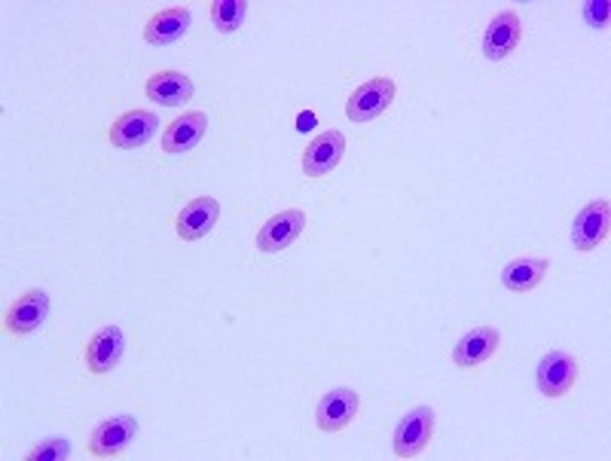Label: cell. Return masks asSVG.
I'll use <instances>...</instances> for the list:
<instances>
[{
	"mask_svg": "<svg viewBox=\"0 0 611 461\" xmlns=\"http://www.w3.org/2000/svg\"><path fill=\"white\" fill-rule=\"evenodd\" d=\"M535 380L544 397H563L575 388L578 380V361L569 352H550L544 354L542 364L535 370Z\"/></svg>",
	"mask_w": 611,
	"mask_h": 461,
	"instance_id": "6",
	"label": "cell"
},
{
	"mask_svg": "<svg viewBox=\"0 0 611 461\" xmlns=\"http://www.w3.org/2000/svg\"><path fill=\"white\" fill-rule=\"evenodd\" d=\"M587 22L593 28H605L609 25V0H593L585 7Z\"/></svg>",
	"mask_w": 611,
	"mask_h": 461,
	"instance_id": "21",
	"label": "cell"
},
{
	"mask_svg": "<svg viewBox=\"0 0 611 461\" xmlns=\"http://www.w3.org/2000/svg\"><path fill=\"white\" fill-rule=\"evenodd\" d=\"M432 435H435V409L425 407V404L413 407L394 431V455L416 459L422 449L432 443Z\"/></svg>",
	"mask_w": 611,
	"mask_h": 461,
	"instance_id": "1",
	"label": "cell"
},
{
	"mask_svg": "<svg viewBox=\"0 0 611 461\" xmlns=\"http://www.w3.org/2000/svg\"><path fill=\"white\" fill-rule=\"evenodd\" d=\"M218 218V199H211V196H196V199H190V202L181 208V215H177L175 220V230L184 242H199V239H205L208 232L215 230Z\"/></svg>",
	"mask_w": 611,
	"mask_h": 461,
	"instance_id": "8",
	"label": "cell"
},
{
	"mask_svg": "<svg viewBox=\"0 0 611 461\" xmlns=\"http://www.w3.org/2000/svg\"><path fill=\"white\" fill-rule=\"evenodd\" d=\"M46 318H50V297H46V290L34 287V290H25L22 297L13 299V306L7 309V318H3V330L10 337H28L34 330H41Z\"/></svg>",
	"mask_w": 611,
	"mask_h": 461,
	"instance_id": "2",
	"label": "cell"
},
{
	"mask_svg": "<svg viewBox=\"0 0 611 461\" xmlns=\"http://www.w3.org/2000/svg\"><path fill=\"white\" fill-rule=\"evenodd\" d=\"M205 129H208V117L205 113H184L165 125L163 132V150L165 153H187L199 141H203Z\"/></svg>",
	"mask_w": 611,
	"mask_h": 461,
	"instance_id": "17",
	"label": "cell"
},
{
	"mask_svg": "<svg viewBox=\"0 0 611 461\" xmlns=\"http://www.w3.org/2000/svg\"><path fill=\"white\" fill-rule=\"evenodd\" d=\"M144 92L160 108H184L193 98V80L177 70H160L144 83Z\"/></svg>",
	"mask_w": 611,
	"mask_h": 461,
	"instance_id": "14",
	"label": "cell"
},
{
	"mask_svg": "<svg viewBox=\"0 0 611 461\" xmlns=\"http://www.w3.org/2000/svg\"><path fill=\"white\" fill-rule=\"evenodd\" d=\"M303 227H306V211H299V208L282 211L263 223V230L258 232V248L263 254H282L285 248L297 242Z\"/></svg>",
	"mask_w": 611,
	"mask_h": 461,
	"instance_id": "9",
	"label": "cell"
},
{
	"mask_svg": "<svg viewBox=\"0 0 611 461\" xmlns=\"http://www.w3.org/2000/svg\"><path fill=\"white\" fill-rule=\"evenodd\" d=\"M394 98V80L389 77H373V80L361 83L354 89L349 101H346V117L352 122H370L382 117Z\"/></svg>",
	"mask_w": 611,
	"mask_h": 461,
	"instance_id": "3",
	"label": "cell"
},
{
	"mask_svg": "<svg viewBox=\"0 0 611 461\" xmlns=\"http://www.w3.org/2000/svg\"><path fill=\"white\" fill-rule=\"evenodd\" d=\"M550 270V260H535V257H520L511 260L502 270V285L514 294H526L544 282V272Z\"/></svg>",
	"mask_w": 611,
	"mask_h": 461,
	"instance_id": "18",
	"label": "cell"
},
{
	"mask_svg": "<svg viewBox=\"0 0 611 461\" xmlns=\"http://www.w3.org/2000/svg\"><path fill=\"white\" fill-rule=\"evenodd\" d=\"M126 354V337L120 327H101L86 345V366L92 376H108L113 366L120 364Z\"/></svg>",
	"mask_w": 611,
	"mask_h": 461,
	"instance_id": "11",
	"label": "cell"
},
{
	"mask_svg": "<svg viewBox=\"0 0 611 461\" xmlns=\"http://www.w3.org/2000/svg\"><path fill=\"white\" fill-rule=\"evenodd\" d=\"M190 28V10L187 7H172L163 13L150 15L144 25V41L150 46H168V43L181 41Z\"/></svg>",
	"mask_w": 611,
	"mask_h": 461,
	"instance_id": "16",
	"label": "cell"
},
{
	"mask_svg": "<svg viewBox=\"0 0 611 461\" xmlns=\"http://www.w3.org/2000/svg\"><path fill=\"white\" fill-rule=\"evenodd\" d=\"M523 25H520V15L516 13H499L489 22L487 34H483V55L489 62H502L508 55L514 53L516 43H520Z\"/></svg>",
	"mask_w": 611,
	"mask_h": 461,
	"instance_id": "13",
	"label": "cell"
},
{
	"mask_svg": "<svg viewBox=\"0 0 611 461\" xmlns=\"http://www.w3.org/2000/svg\"><path fill=\"white\" fill-rule=\"evenodd\" d=\"M244 13H248L244 0H215L211 3V22L220 34H232L244 22Z\"/></svg>",
	"mask_w": 611,
	"mask_h": 461,
	"instance_id": "19",
	"label": "cell"
},
{
	"mask_svg": "<svg viewBox=\"0 0 611 461\" xmlns=\"http://www.w3.org/2000/svg\"><path fill=\"white\" fill-rule=\"evenodd\" d=\"M342 153H346V138L342 132H325V135H315L313 144L303 153V175L306 177H321L327 172H334L340 165Z\"/></svg>",
	"mask_w": 611,
	"mask_h": 461,
	"instance_id": "12",
	"label": "cell"
},
{
	"mask_svg": "<svg viewBox=\"0 0 611 461\" xmlns=\"http://www.w3.org/2000/svg\"><path fill=\"white\" fill-rule=\"evenodd\" d=\"M358 407H361V397H358L352 388H334V392H327L325 397L318 400L315 425H318L325 435H337V431L352 425V419L358 416Z\"/></svg>",
	"mask_w": 611,
	"mask_h": 461,
	"instance_id": "5",
	"label": "cell"
},
{
	"mask_svg": "<svg viewBox=\"0 0 611 461\" xmlns=\"http://www.w3.org/2000/svg\"><path fill=\"white\" fill-rule=\"evenodd\" d=\"M138 435V419L132 416H113V419H105L101 425H96V431L89 437V452L96 459H117L122 455L129 443L135 440Z\"/></svg>",
	"mask_w": 611,
	"mask_h": 461,
	"instance_id": "4",
	"label": "cell"
},
{
	"mask_svg": "<svg viewBox=\"0 0 611 461\" xmlns=\"http://www.w3.org/2000/svg\"><path fill=\"white\" fill-rule=\"evenodd\" d=\"M70 455V443L65 437H50L43 440L41 447H34L28 452V461H65Z\"/></svg>",
	"mask_w": 611,
	"mask_h": 461,
	"instance_id": "20",
	"label": "cell"
},
{
	"mask_svg": "<svg viewBox=\"0 0 611 461\" xmlns=\"http://www.w3.org/2000/svg\"><path fill=\"white\" fill-rule=\"evenodd\" d=\"M499 342H502V337H499V330L495 327H477V330H468L462 340L456 342V349H452V361H456V366H480L487 364L489 358L495 354V349H499Z\"/></svg>",
	"mask_w": 611,
	"mask_h": 461,
	"instance_id": "15",
	"label": "cell"
},
{
	"mask_svg": "<svg viewBox=\"0 0 611 461\" xmlns=\"http://www.w3.org/2000/svg\"><path fill=\"white\" fill-rule=\"evenodd\" d=\"M156 129H160V117L153 110H129L110 125L108 138L113 147L135 150L144 147L150 138L156 135Z\"/></svg>",
	"mask_w": 611,
	"mask_h": 461,
	"instance_id": "7",
	"label": "cell"
},
{
	"mask_svg": "<svg viewBox=\"0 0 611 461\" xmlns=\"http://www.w3.org/2000/svg\"><path fill=\"white\" fill-rule=\"evenodd\" d=\"M609 199H597L581 208V215L571 223V244L578 251H593L609 239Z\"/></svg>",
	"mask_w": 611,
	"mask_h": 461,
	"instance_id": "10",
	"label": "cell"
}]
</instances>
